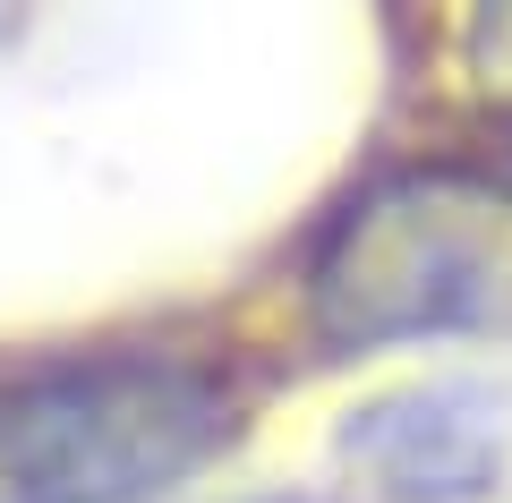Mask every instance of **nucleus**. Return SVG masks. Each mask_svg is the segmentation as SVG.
<instances>
[{
	"label": "nucleus",
	"instance_id": "2",
	"mask_svg": "<svg viewBox=\"0 0 512 503\" xmlns=\"http://www.w3.org/2000/svg\"><path fill=\"white\" fill-rule=\"evenodd\" d=\"M308 316L333 350L512 333V205L453 171H393L325 222Z\"/></svg>",
	"mask_w": 512,
	"mask_h": 503
},
{
	"label": "nucleus",
	"instance_id": "1",
	"mask_svg": "<svg viewBox=\"0 0 512 503\" xmlns=\"http://www.w3.org/2000/svg\"><path fill=\"white\" fill-rule=\"evenodd\" d=\"M239 435L214 367L94 350L0 384V503H154Z\"/></svg>",
	"mask_w": 512,
	"mask_h": 503
},
{
	"label": "nucleus",
	"instance_id": "3",
	"mask_svg": "<svg viewBox=\"0 0 512 503\" xmlns=\"http://www.w3.org/2000/svg\"><path fill=\"white\" fill-rule=\"evenodd\" d=\"M342 461L393 503H470L504 469V418L478 384H419L350 410Z\"/></svg>",
	"mask_w": 512,
	"mask_h": 503
},
{
	"label": "nucleus",
	"instance_id": "4",
	"mask_svg": "<svg viewBox=\"0 0 512 503\" xmlns=\"http://www.w3.org/2000/svg\"><path fill=\"white\" fill-rule=\"evenodd\" d=\"M478 43H487L495 69H512V18H487V26H478Z\"/></svg>",
	"mask_w": 512,
	"mask_h": 503
}]
</instances>
